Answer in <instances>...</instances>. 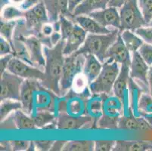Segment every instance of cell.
I'll use <instances>...</instances> for the list:
<instances>
[{"mask_svg": "<svg viewBox=\"0 0 152 151\" xmlns=\"http://www.w3.org/2000/svg\"><path fill=\"white\" fill-rule=\"evenodd\" d=\"M65 42V40L61 39L53 48L43 47L45 59L44 67L45 77L41 82L45 88L52 91L54 93L60 97L61 96L60 82L65 58L64 55V48Z\"/></svg>", "mask_w": 152, "mask_h": 151, "instance_id": "cell-1", "label": "cell"}, {"mask_svg": "<svg viewBox=\"0 0 152 151\" xmlns=\"http://www.w3.org/2000/svg\"><path fill=\"white\" fill-rule=\"evenodd\" d=\"M39 2H40V1L39 0H25V2H23V4L20 7V8H21L23 11H27L35 5H37Z\"/></svg>", "mask_w": 152, "mask_h": 151, "instance_id": "cell-45", "label": "cell"}, {"mask_svg": "<svg viewBox=\"0 0 152 151\" xmlns=\"http://www.w3.org/2000/svg\"><path fill=\"white\" fill-rule=\"evenodd\" d=\"M118 63L107 59L103 63L100 74L89 84V88L92 95H110L120 72Z\"/></svg>", "mask_w": 152, "mask_h": 151, "instance_id": "cell-3", "label": "cell"}, {"mask_svg": "<svg viewBox=\"0 0 152 151\" xmlns=\"http://www.w3.org/2000/svg\"><path fill=\"white\" fill-rule=\"evenodd\" d=\"M121 28L120 33L126 30L134 32L142 27L148 26L139 8L138 0H126L120 8Z\"/></svg>", "mask_w": 152, "mask_h": 151, "instance_id": "cell-5", "label": "cell"}, {"mask_svg": "<svg viewBox=\"0 0 152 151\" xmlns=\"http://www.w3.org/2000/svg\"><path fill=\"white\" fill-rule=\"evenodd\" d=\"M54 32H55V30H54L53 24H52V23H51V22L45 23V24L42 26V30H41V33H42V36L46 37L50 36Z\"/></svg>", "mask_w": 152, "mask_h": 151, "instance_id": "cell-43", "label": "cell"}, {"mask_svg": "<svg viewBox=\"0 0 152 151\" xmlns=\"http://www.w3.org/2000/svg\"><path fill=\"white\" fill-rule=\"evenodd\" d=\"M139 8L145 21L148 23L152 21V0H138Z\"/></svg>", "mask_w": 152, "mask_h": 151, "instance_id": "cell-34", "label": "cell"}, {"mask_svg": "<svg viewBox=\"0 0 152 151\" xmlns=\"http://www.w3.org/2000/svg\"><path fill=\"white\" fill-rule=\"evenodd\" d=\"M126 1V0H110L108 6L116 7V8H120L123 5H124V2H125Z\"/></svg>", "mask_w": 152, "mask_h": 151, "instance_id": "cell-49", "label": "cell"}, {"mask_svg": "<svg viewBox=\"0 0 152 151\" xmlns=\"http://www.w3.org/2000/svg\"><path fill=\"white\" fill-rule=\"evenodd\" d=\"M86 101V113L99 120L102 115L103 95H92Z\"/></svg>", "mask_w": 152, "mask_h": 151, "instance_id": "cell-24", "label": "cell"}, {"mask_svg": "<svg viewBox=\"0 0 152 151\" xmlns=\"http://www.w3.org/2000/svg\"><path fill=\"white\" fill-rule=\"evenodd\" d=\"M12 146V150L21 151L27 150L30 146V141H11Z\"/></svg>", "mask_w": 152, "mask_h": 151, "instance_id": "cell-40", "label": "cell"}, {"mask_svg": "<svg viewBox=\"0 0 152 151\" xmlns=\"http://www.w3.org/2000/svg\"><path fill=\"white\" fill-rule=\"evenodd\" d=\"M0 150H1L10 151L12 150V146L11 141H2L0 144Z\"/></svg>", "mask_w": 152, "mask_h": 151, "instance_id": "cell-48", "label": "cell"}, {"mask_svg": "<svg viewBox=\"0 0 152 151\" xmlns=\"http://www.w3.org/2000/svg\"><path fill=\"white\" fill-rule=\"evenodd\" d=\"M143 92L134 80L129 78L128 87V98L129 102V108L135 116H140L138 109V104L141 95Z\"/></svg>", "mask_w": 152, "mask_h": 151, "instance_id": "cell-23", "label": "cell"}, {"mask_svg": "<svg viewBox=\"0 0 152 151\" xmlns=\"http://www.w3.org/2000/svg\"><path fill=\"white\" fill-rule=\"evenodd\" d=\"M118 128L128 131H140L139 116H135L132 110L124 113L119 120Z\"/></svg>", "mask_w": 152, "mask_h": 151, "instance_id": "cell-25", "label": "cell"}, {"mask_svg": "<svg viewBox=\"0 0 152 151\" xmlns=\"http://www.w3.org/2000/svg\"><path fill=\"white\" fill-rule=\"evenodd\" d=\"M129 71H130V66L126 64H121L120 72L117 76L115 82L113 87V93L114 96L121 100L123 104V107L129 109V107L127 106L129 104V98H128V87H129Z\"/></svg>", "mask_w": 152, "mask_h": 151, "instance_id": "cell-13", "label": "cell"}, {"mask_svg": "<svg viewBox=\"0 0 152 151\" xmlns=\"http://www.w3.org/2000/svg\"><path fill=\"white\" fill-rule=\"evenodd\" d=\"M116 141H95V151H110L113 150L115 147Z\"/></svg>", "mask_w": 152, "mask_h": 151, "instance_id": "cell-37", "label": "cell"}, {"mask_svg": "<svg viewBox=\"0 0 152 151\" xmlns=\"http://www.w3.org/2000/svg\"><path fill=\"white\" fill-rule=\"evenodd\" d=\"M120 34L119 29H113L107 34H92L88 33L84 43L79 48L76 54H92L102 62L105 61L107 50L117 40Z\"/></svg>", "mask_w": 152, "mask_h": 151, "instance_id": "cell-2", "label": "cell"}, {"mask_svg": "<svg viewBox=\"0 0 152 151\" xmlns=\"http://www.w3.org/2000/svg\"><path fill=\"white\" fill-rule=\"evenodd\" d=\"M36 149L41 151L50 150L54 141H34Z\"/></svg>", "mask_w": 152, "mask_h": 151, "instance_id": "cell-41", "label": "cell"}, {"mask_svg": "<svg viewBox=\"0 0 152 151\" xmlns=\"http://www.w3.org/2000/svg\"><path fill=\"white\" fill-rule=\"evenodd\" d=\"M13 39H18L21 40L23 43L25 44L34 66L44 70L45 59L43 52V48L42 47V44L40 40L35 36L15 37Z\"/></svg>", "mask_w": 152, "mask_h": 151, "instance_id": "cell-14", "label": "cell"}, {"mask_svg": "<svg viewBox=\"0 0 152 151\" xmlns=\"http://www.w3.org/2000/svg\"><path fill=\"white\" fill-rule=\"evenodd\" d=\"M17 20H9V21L1 20V23H0L1 36L5 38L7 41H9L12 46H13L14 33H15V27L17 26Z\"/></svg>", "mask_w": 152, "mask_h": 151, "instance_id": "cell-33", "label": "cell"}, {"mask_svg": "<svg viewBox=\"0 0 152 151\" xmlns=\"http://www.w3.org/2000/svg\"><path fill=\"white\" fill-rule=\"evenodd\" d=\"M67 143L66 141H54L53 144H52V148L50 150L52 151H59V150H63L64 147Z\"/></svg>", "mask_w": 152, "mask_h": 151, "instance_id": "cell-46", "label": "cell"}, {"mask_svg": "<svg viewBox=\"0 0 152 151\" xmlns=\"http://www.w3.org/2000/svg\"><path fill=\"white\" fill-rule=\"evenodd\" d=\"M85 55L86 61L83 73L85 74L89 84H90L100 74L103 64H102V62L95 55H92V54H86Z\"/></svg>", "mask_w": 152, "mask_h": 151, "instance_id": "cell-21", "label": "cell"}, {"mask_svg": "<svg viewBox=\"0 0 152 151\" xmlns=\"http://www.w3.org/2000/svg\"><path fill=\"white\" fill-rule=\"evenodd\" d=\"M13 116L18 129L29 130L37 128L34 118L30 115L23 112L21 109L14 112Z\"/></svg>", "mask_w": 152, "mask_h": 151, "instance_id": "cell-26", "label": "cell"}, {"mask_svg": "<svg viewBox=\"0 0 152 151\" xmlns=\"http://www.w3.org/2000/svg\"><path fill=\"white\" fill-rule=\"evenodd\" d=\"M30 116L34 118L37 128H42L49 123L55 121L57 119L58 115L49 110H37L33 112Z\"/></svg>", "mask_w": 152, "mask_h": 151, "instance_id": "cell-27", "label": "cell"}, {"mask_svg": "<svg viewBox=\"0 0 152 151\" xmlns=\"http://www.w3.org/2000/svg\"><path fill=\"white\" fill-rule=\"evenodd\" d=\"M139 53L143 58V60L150 66H152V45L151 44L144 42L139 49Z\"/></svg>", "mask_w": 152, "mask_h": 151, "instance_id": "cell-35", "label": "cell"}, {"mask_svg": "<svg viewBox=\"0 0 152 151\" xmlns=\"http://www.w3.org/2000/svg\"><path fill=\"white\" fill-rule=\"evenodd\" d=\"M110 0H83L72 13L73 20L77 16L89 15L92 12L105 9L108 6Z\"/></svg>", "mask_w": 152, "mask_h": 151, "instance_id": "cell-20", "label": "cell"}, {"mask_svg": "<svg viewBox=\"0 0 152 151\" xmlns=\"http://www.w3.org/2000/svg\"><path fill=\"white\" fill-rule=\"evenodd\" d=\"M23 18L25 19L23 36H35L39 40L42 39L44 38L41 33L42 26L50 20L45 4L42 0L30 9L24 11Z\"/></svg>", "mask_w": 152, "mask_h": 151, "instance_id": "cell-4", "label": "cell"}, {"mask_svg": "<svg viewBox=\"0 0 152 151\" xmlns=\"http://www.w3.org/2000/svg\"><path fill=\"white\" fill-rule=\"evenodd\" d=\"M22 110V104L18 100L7 99L1 101L0 104V120H5L12 113L18 110Z\"/></svg>", "mask_w": 152, "mask_h": 151, "instance_id": "cell-29", "label": "cell"}, {"mask_svg": "<svg viewBox=\"0 0 152 151\" xmlns=\"http://www.w3.org/2000/svg\"><path fill=\"white\" fill-rule=\"evenodd\" d=\"M134 33L139 36L144 42L152 45V26H146L137 29Z\"/></svg>", "mask_w": 152, "mask_h": 151, "instance_id": "cell-36", "label": "cell"}, {"mask_svg": "<svg viewBox=\"0 0 152 151\" xmlns=\"http://www.w3.org/2000/svg\"><path fill=\"white\" fill-rule=\"evenodd\" d=\"M68 1V10L70 13H73L76 8L78 6L83 0H67Z\"/></svg>", "mask_w": 152, "mask_h": 151, "instance_id": "cell-47", "label": "cell"}, {"mask_svg": "<svg viewBox=\"0 0 152 151\" xmlns=\"http://www.w3.org/2000/svg\"><path fill=\"white\" fill-rule=\"evenodd\" d=\"M139 116L147 118L152 116V96L147 92H142L138 104Z\"/></svg>", "mask_w": 152, "mask_h": 151, "instance_id": "cell-30", "label": "cell"}, {"mask_svg": "<svg viewBox=\"0 0 152 151\" xmlns=\"http://www.w3.org/2000/svg\"><path fill=\"white\" fill-rule=\"evenodd\" d=\"M74 21L80 25L87 33L92 34H107L110 33L113 29H109L104 27L89 15H80L75 17Z\"/></svg>", "mask_w": 152, "mask_h": 151, "instance_id": "cell-19", "label": "cell"}, {"mask_svg": "<svg viewBox=\"0 0 152 151\" xmlns=\"http://www.w3.org/2000/svg\"><path fill=\"white\" fill-rule=\"evenodd\" d=\"M89 16L107 28L110 27L119 30L121 28V17L116 7L108 6L105 9L92 12Z\"/></svg>", "mask_w": 152, "mask_h": 151, "instance_id": "cell-16", "label": "cell"}, {"mask_svg": "<svg viewBox=\"0 0 152 151\" xmlns=\"http://www.w3.org/2000/svg\"><path fill=\"white\" fill-rule=\"evenodd\" d=\"M121 34L126 46L132 53L137 52L141 45L144 43L143 40L131 30H124Z\"/></svg>", "mask_w": 152, "mask_h": 151, "instance_id": "cell-28", "label": "cell"}, {"mask_svg": "<svg viewBox=\"0 0 152 151\" xmlns=\"http://www.w3.org/2000/svg\"><path fill=\"white\" fill-rule=\"evenodd\" d=\"M151 66L143 60L139 53L135 52L132 55L129 77L135 81L143 92L149 93L148 75Z\"/></svg>", "mask_w": 152, "mask_h": 151, "instance_id": "cell-10", "label": "cell"}, {"mask_svg": "<svg viewBox=\"0 0 152 151\" xmlns=\"http://www.w3.org/2000/svg\"><path fill=\"white\" fill-rule=\"evenodd\" d=\"M46 8L51 23L58 21L61 15H64L73 20L72 15L68 10L67 0H42Z\"/></svg>", "mask_w": 152, "mask_h": 151, "instance_id": "cell-17", "label": "cell"}, {"mask_svg": "<svg viewBox=\"0 0 152 151\" xmlns=\"http://www.w3.org/2000/svg\"><path fill=\"white\" fill-rule=\"evenodd\" d=\"M122 102L118 98L111 95H103L102 115L97 123V128L106 129L118 128L121 118Z\"/></svg>", "mask_w": 152, "mask_h": 151, "instance_id": "cell-6", "label": "cell"}, {"mask_svg": "<svg viewBox=\"0 0 152 151\" xmlns=\"http://www.w3.org/2000/svg\"><path fill=\"white\" fill-rule=\"evenodd\" d=\"M113 151H152V141H116Z\"/></svg>", "mask_w": 152, "mask_h": 151, "instance_id": "cell-22", "label": "cell"}, {"mask_svg": "<svg viewBox=\"0 0 152 151\" xmlns=\"http://www.w3.org/2000/svg\"><path fill=\"white\" fill-rule=\"evenodd\" d=\"M129 52H130L126 46L121 33H120L117 40L112 44L111 46L107 50L105 55V60L110 59L118 63L130 66L132 58Z\"/></svg>", "mask_w": 152, "mask_h": 151, "instance_id": "cell-15", "label": "cell"}, {"mask_svg": "<svg viewBox=\"0 0 152 151\" xmlns=\"http://www.w3.org/2000/svg\"><path fill=\"white\" fill-rule=\"evenodd\" d=\"M98 120L88 114L73 116L67 112H60L57 116V127L59 130H78L94 128Z\"/></svg>", "mask_w": 152, "mask_h": 151, "instance_id": "cell-8", "label": "cell"}, {"mask_svg": "<svg viewBox=\"0 0 152 151\" xmlns=\"http://www.w3.org/2000/svg\"><path fill=\"white\" fill-rule=\"evenodd\" d=\"M25 0H1V7H4L5 5H12L20 8Z\"/></svg>", "mask_w": 152, "mask_h": 151, "instance_id": "cell-44", "label": "cell"}, {"mask_svg": "<svg viewBox=\"0 0 152 151\" xmlns=\"http://www.w3.org/2000/svg\"><path fill=\"white\" fill-rule=\"evenodd\" d=\"M95 150V141H67L63 151H92Z\"/></svg>", "mask_w": 152, "mask_h": 151, "instance_id": "cell-31", "label": "cell"}, {"mask_svg": "<svg viewBox=\"0 0 152 151\" xmlns=\"http://www.w3.org/2000/svg\"><path fill=\"white\" fill-rule=\"evenodd\" d=\"M1 128L3 130H15L18 129L15 119L13 116V113L9 115L7 118L1 121Z\"/></svg>", "mask_w": 152, "mask_h": 151, "instance_id": "cell-39", "label": "cell"}, {"mask_svg": "<svg viewBox=\"0 0 152 151\" xmlns=\"http://www.w3.org/2000/svg\"><path fill=\"white\" fill-rule=\"evenodd\" d=\"M42 82L39 80L26 79L23 80L20 90V101L22 104V110L27 114L31 115L34 110V97L36 91Z\"/></svg>", "mask_w": 152, "mask_h": 151, "instance_id": "cell-12", "label": "cell"}, {"mask_svg": "<svg viewBox=\"0 0 152 151\" xmlns=\"http://www.w3.org/2000/svg\"><path fill=\"white\" fill-rule=\"evenodd\" d=\"M23 16H24V11L15 5H5L2 7L1 10V20L5 21L17 20L20 18H23Z\"/></svg>", "mask_w": 152, "mask_h": 151, "instance_id": "cell-32", "label": "cell"}, {"mask_svg": "<svg viewBox=\"0 0 152 151\" xmlns=\"http://www.w3.org/2000/svg\"><path fill=\"white\" fill-rule=\"evenodd\" d=\"M9 54H13L12 45L9 41L1 36L0 38V56H5Z\"/></svg>", "mask_w": 152, "mask_h": 151, "instance_id": "cell-38", "label": "cell"}, {"mask_svg": "<svg viewBox=\"0 0 152 151\" xmlns=\"http://www.w3.org/2000/svg\"><path fill=\"white\" fill-rule=\"evenodd\" d=\"M85 61L86 55L84 54L73 53L65 56L60 82L61 96H64L71 88L76 76L83 72Z\"/></svg>", "mask_w": 152, "mask_h": 151, "instance_id": "cell-7", "label": "cell"}, {"mask_svg": "<svg viewBox=\"0 0 152 151\" xmlns=\"http://www.w3.org/2000/svg\"><path fill=\"white\" fill-rule=\"evenodd\" d=\"M87 36V33L80 26L75 23L74 28L68 38L65 40V45L64 48V55L67 56L78 51L83 45Z\"/></svg>", "mask_w": 152, "mask_h": 151, "instance_id": "cell-18", "label": "cell"}, {"mask_svg": "<svg viewBox=\"0 0 152 151\" xmlns=\"http://www.w3.org/2000/svg\"><path fill=\"white\" fill-rule=\"evenodd\" d=\"M7 70L24 79L39 80L42 81L45 77L44 71L37 66H32L18 58L14 57L9 62Z\"/></svg>", "mask_w": 152, "mask_h": 151, "instance_id": "cell-11", "label": "cell"}, {"mask_svg": "<svg viewBox=\"0 0 152 151\" xmlns=\"http://www.w3.org/2000/svg\"><path fill=\"white\" fill-rule=\"evenodd\" d=\"M24 79L11 73L9 70L1 75L0 101L7 99L20 101V90Z\"/></svg>", "mask_w": 152, "mask_h": 151, "instance_id": "cell-9", "label": "cell"}, {"mask_svg": "<svg viewBox=\"0 0 152 151\" xmlns=\"http://www.w3.org/2000/svg\"><path fill=\"white\" fill-rule=\"evenodd\" d=\"M13 54H9L5 56L1 57V60H0V73L1 75L7 70V67L9 65V62L14 58Z\"/></svg>", "mask_w": 152, "mask_h": 151, "instance_id": "cell-42", "label": "cell"}, {"mask_svg": "<svg viewBox=\"0 0 152 151\" xmlns=\"http://www.w3.org/2000/svg\"><path fill=\"white\" fill-rule=\"evenodd\" d=\"M148 81L149 94L152 96V66L150 67L148 75Z\"/></svg>", "mask_w": 152, "mask_h": 151, "instance_id": "cell-50", "label": "cell"}]
</instances>
